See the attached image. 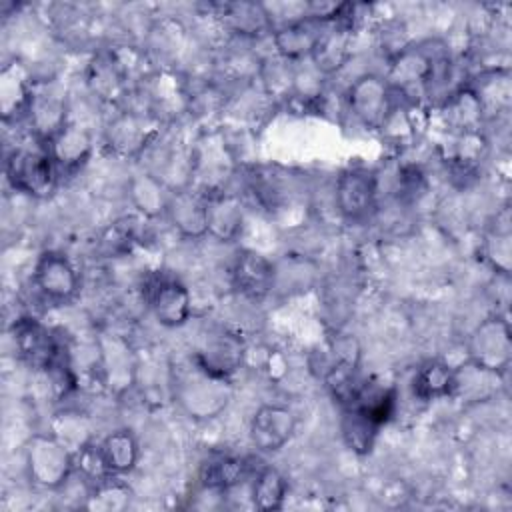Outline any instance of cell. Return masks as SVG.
<instances>
[{
    "instance_id": "cell-9",
    "label": "cell",
    "mask_w": 512,
    "mask_h": 512,
    "mask_svg": "<svg viewBox=\"0 0 512 512\" xmlns=\"http://www.w3.org/2000/svg\"><path fill=\"white\" fill-rule=\"evenodd\" d=\"M230 282L244 298L262 300L276 284V268L266 256L254 250H240L230 266Z\"/></svg>"
},
{
    "instance_id": "cell-3",
    "label": "cell",
    "mask_w": 512,
    "mask_h": 512,
    "mask_svg": "<svg viewBox=\"0 0 512 512\" xmlns=\"http://www.w3.org/2000/svg\"><path fill=\"white\" fill-rule=\"evenodd\" d=\"M142 298L154 318L166 328H178L190 318V292L176 276L166 272L150 274L142 284Z\"/></svg>"
},
{
    "instance_id": "cell-10",
    "label": "cell",
    "mask_w": 512,
    "mask_h": 512,
    "mask_svg": "<svg viewBox=\"0 0 512 512\" xmlns=\"http://www.w3.org/2000/svg\"><path fill=\"white\" fill-rule=\"evenodd\" d=\"M470 354L476 366L490 372L506 370L510 362V330L500 318H490L482 322L470 338Z\"/></svg>"
},
{
    "instance_id": "cell-2",
    "label": "cell",
    "mask_w": 512,
    "mask_h": 512,
    "mask_svg": "<svg viewBox=\"0 0 512 512\" xmlns=\"http://www.w3.org/2000/svg\"><path fill=\"white\" fill-rule=\"evenodd\" d=\"M58 168L46 148L38 146H18L6 158V178L10 186L22 194L34 198H46L54 192L58 182Z\"/></svg>"
},
{
    "instance_id": "cell-15",
    "label": "cell",
    "mask_w": 512,
    "mask_h": 512,
    "mask_svg": "<svg viewBox=\"0 0 512 512\" xmlns=\"http://www.w3.org/2000/svg\"><path fill=\"white\" fill-rule=\"evenodd\" d=\"M192 356L212 372L228 378L236 368H240V362L244 356V344L232 332H216V334H210L204 346Z\"/></svg>"
},
{
    "instance_id": "cell-24",
    "label": "cell",
    "mask_w": 512,
    "mask_h": 512,
    "mask_svg": "<svg viewBox=\"0 0 512 512\" xmlns=\"http://www.w3.org/2000/svg\"><path fill=\"white\" fill-rule=\"evenodd\" d=\"M110 142L124 154L138 152L146 142V128L136 116H122L110 124Z\"/></svg>"
},
{
    "instance_id": "cell-4",
    "label": "cell",
    "mask_w": 512,
    "mask_h": 512,
    "mask_svg": "<svg viewBox=\"0 0 512 512\" xmlns=\"http://www.w3.org/2000/svg\"><path fill=\"white\" fill-rule=\"evenodd\" d=\"M334 204L346 222H366L378 208L376 174L366 168L344 170L334 184Z\"/></svg>"
},
{
    "instance_id": "cell-20",
    "label": "cell",
    "mask_w": 512,
    "mask_h": 512,
    "mask_svg": "<svg viewBox=\"0 0 512 512\" xmlns=\"http://www.w3.org/2000/svg\"><path fill=\"white\" fill-rule=\"evenodd\" d=\"M412 390L420 400L448 396L454 392V372L442 362H428L414 374Z\"/></svg>"
},
{
    "instance_id": "cell-13",
    "label": "cell",
    "mask_w": 512,
    "mask_h": 512,
    "mask_svg": "<svg viewBox=\"0 0 512 512\" xmlns=\"http://www.w3.org/2000/svg\"><path fill=\"white\" fill-rule=\"evenodd\" d=\"M206 196V228L208 234L218 240H234L242 230V204L240 198L226 192L216 190Z\"/></svg>"
},
{
    "instance_id": "cell-6",
    "label": "cell",
    "mask_w": 512,
    "mask_h": 512,
    "mask_svg": "<svg viewBox=\"0 0 512 512\" xmlns=\"http://www.w3.org/2000/svg\"><path fill=\"white\" fill-rule=\"evenodd\" d=\"M18 356L34 370H54L64 364V350L54 332L36 318H18L12 326Z\"/></svg>"
},
{
    "instance_id": "cell-21",
    "label": "cell",
    "mask_w": 512,
    "mask_h": 512,
    "mask_svg": "<svg viewBox=\"0 0 512 512\" xmlns=\"http://www.w3.org/2000/svg\"><path fill=\"white\" fill-rule=\"evenodd\" d=\"M100 448L114 476L132 470L138 460V442L128 430L112 432L100 442Z\"/></svg>"
},
{
    "instance_id": "cell-17",
    "label": "cell",
    "mask_w": 512,
    "mask_h": 512,
    "mask_svg": "<svg viewBox=\"0 0 512 512\" xmlns=\"http://www.w3.org/2000/svg\"><path fill=\"white\" fill-rule=\"evenodd\" d=\"M222 20L228 30L242 38H258L272 28L270 12L256 2H232L224 4Z\"/></svg>"
},
{
    "instance_id": "cell-1",
    "label": "cell",
    "mask_w": 512,
    "mask_h": 512,
    "mask_svg": "<svg viewBox=\"0 0 512 512\" xmlns=\"http://www.w3.org/2000/svg\"><path fill=\"white\" fill-rule=\"evenodd\" d=\"M170 386L174 400L192 418H214L230 402L228 378L212 372L194 356L172 368Z\"/></svg>"
},
{
    "instance_id": "cell-12",
    "label": "cell",
    "mask_w": 512,
    "mask_h": 512,
    "mask_svg": "<svg viewBox=\"0 0 512 512\" xmlns=\"http://www.w3.org/2000/svg\"><path fill=\"white\" fill-rule=\"evenodd\" d=\"M326 20L316 18L312 14L298 18L274 32V46L278 54L286 60H302L312 56Z\"/></svg>"
},
{
    "instance_id": "cell-19",
    "label": "cell",
    "mask_w": 512,
    "mask_h": 512,
    "mask_svg": "<svg viewBox=\"0 0 512 512\" xmlns=\"http://www.w3.org/2000/svg\"><path fill=\"white\" fill-rule=\"evenodd\" d=\"M244 474H246V460L224 454L202 464L200 482L208 490L226 492L228 488L236 486L244 478Z\"/></svg>"
},
{
    "instance_id": "cell-14",
    "label": "cell",
    "mask_w": 512,
    "mask_h": 512,
    "mask_svg": "<svg viewBox=\"0 0 512 512\" xmlns=\"http://www.w3.org/2000/svg\"><path fill=\"white\" fill-rule=\"evenodd\" d=\"M42 142L46 144L60 174L78 170L90 154V136L76 124H64Z\"/></svg>"
},
{
    "instance_id": "cell-16",
    "label": "cell",
    "mask_w": 512,
    "mask_h": 512,
    "mask_svg": "<svg viewBox=\"0 0 512 512\" xmlns=\"http://www.w3.org/2000/svg\"><path fill=\"white\" fill-rule=\"evenodd\" d=\"M166 214L170 222L190 238H200L208 234L206 228V196L194 194L188 190L174 192L168 196L166 204Z\"/></svg>"
},
{
    "instance_id": "cell-18",
    "label": "cell",
    "mask_w": 512,
    "mask_h": 512,
    "mask_svg": "<svg viewBox=\"0 0 512 512\" xmlns=\"http://www.w3.org/2000/svg\"><path fill=\"white\" fill-rule=\"evenodd\" d=\"M32 94L34 88L16 62L2 70V116L6 122L28 114Z\"/></svg>"
},
{
    "instance_id": "cell-22",
    "label": "cell",
    "mask_w": 512,
    "mask_h": 512,
    "mask_svg": "<svg viewBox=\"0 0 512 512\" xmlns=\"http://www.w3.org/2000/svg\"><path fill=\"white\" fill-rule=\"evenodd\" d=\"M286 478L272 466L262 468L252 484V502L260 510H278L286 496Z\"/></svg>"
},
{
    "instance_id": "cell-23",
    "label": "cell",
    "mask_w": 512,
    "mask_h": 512,
    "mask_svg": "<svg viewBox=\"0 0 512 512\" xmlns=\"http://www.w3.org/2000/svg\"><path fill=\"white\" fill-rule=\"evenodd\" d=\"M380 426H376L372 420H368L364 414L356 410H346L342 420V436L346 444L356 452H370L376 432Z\"/></svg>"
},
{
    "instance_id": "cell-11",
    "label": "cell",
    "mask_w": 512,
    "mask_h": 512,
    "mask_svg": "<svg viewBox=\"0 0 512 512\" xmlns=\"http://www.w3.org/2000/svg\"><path fill=\"white\" fill-rule=\"evenodd\" d=\"M296 418L280 404H264L250 422V440L260 452H278L294 434Z\"/></svg>"
},
{
    "instance_id": "cell-5",
    "label": "cell",
    "mask_w": 512,
    "mask_h": 512,
    "mask_svg": "<svg viewBox=\"0 0 512 512\" xmlns=\"http://www.w3.org/2000/svg\"><path fill=\"white\" fill-rule=\"evenodd\" d=\"M26 468L34 484L58 488L74 470V456L58 436L38 434L26 448Z\"/></svg>"
},
{
    "instance_id": "cell-7",
    "label": "cell",
    "mask_w": 512,
    "mask_h": 512,
    "mask_svg": "<svg viewBox=\"0 0 512 512\" xmlns=\"http://www.w3.org/2000/svg\"><path fill=\"white\" fill-rule=\"evenodd\" d=\"M32 282L38 294L50 304H68L80 290V274L70 258L62 252H44L32 272Z\"/></svg>"
},
{
    "instance_id": "cell-8",
    "label": "cell",
    "mask_w": 512,
    "mask_h": 512,
    "mask_svg": "<svg viewBox=\"0 0 512 512\" xmlns=\"http://www.w3.org/2000/svg\"><path fill=\"white\" fill-rule=\"evenodd\" d=\"M348 108L366 128H384L394 110L392 86L376 74H364L350 84Z\"/></svg>"
}]
</instances>
